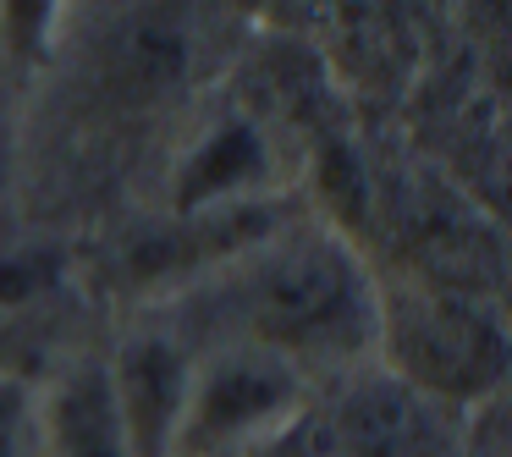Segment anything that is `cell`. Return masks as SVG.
Masks as SVG:
<instances>
[{"label": "cell", "instance_id": "cell-1", "mask_svg": "<svg viewBox=\"0 0 512 457\" xmlns=\"http://www.w3.org/2000/svg\"><path fill=\"white\" fill-rule=\"evenodd\" d=\"M232 303L237 342L265 347L298 375L375 364L380 287L336 232L265 237L232 270Z\"/></svg>", "mask_w": 512, "mask_h": 457}, {"label": "cell", "instance_id": "cell-2", "mask_svg": "<svg viewBox=\"0 0 512 457\" xmlns=\"http://www.w3.org/2000/svg\"><path fill=\"white\" fill-rule=\"evenodd\" d=\"M507 325L479 292L419 281L380 292L375 364L424 402H490L507 380Z\"/></svg>", "mask_w": 512, "mask_h": 457}, {"label": "cell", "instance_id": "cell-3", "mask_svg": "<svg viewBox=\"0 0 512 457\" xmlns=\"http://www.w3.org/2000/svg\"><path fill=\"white\" fill-rule=\"evenodd\" d=\"M309 419V375L254 342L193 358L166 457H259Z\"/></svg>", "mask_w": 512, "mask_h": 457}, {"label": "cell", "instance_id": "cell-4", "mask_svg": "<svg viewBox=\"0 0 512 457\" xmlns=\"http://www.w3.org/2000/svg\"><path fill=\"white\" fill-rule=\"evenodd\" d=\"M188 375H193V353L160 325L127 331L122 347L105 358L116 424H122V441L133 457H166L182 397H188Z\"/></svg>", "mask_w": 512, "mask_h": 457}, {"label": "cell", "instance_id": "cell-5", "mask_svg": "<svg viewBox=\"0 0 512 457\" xmlns=\"http://www.w3.org/2000/svg\"><path fill=\"white\" fill-rule=\"evenodd\" d=\"M320 441L325 457H430V402L380 364H364L342 375V397L320 424Z\"/></svg>", "mask_w": 512, "mask_h": 457}, {"label": "cell", "instance_id": "cell-6", "mask_svg": "<svg viewBox=\"0 0 512 457\" xmlns=\"http://www.w3.org/2000/svg\"><path fill=\"white\" fill-rule=\"evenodd\" d=\"M39 446H45V457H133L122 441V424H116L111 380H105L100 358L94 364H72L45 391Z\"/></svg>", "mask_w": 512, "mask_h": 457}, {"label": "cell", "instance_id": "cell-7", "mask_svg": "<svg viewBox=\"0 0 512 457\" xmlns=\"http://www.w3.org/2000/svg\"><path fill=\"white\" fill-rule=\"evenodd\" d=\"M193 61V28L177 6L138 12L111 39V89L122 100H160L188 78Z\"/></svg>", "mask_w": 512, "mask_h": 457}, {"label": "cell", "instance_id": "cell-8", "mask_svg": "<svg viewBox=\"0 0 512 457\" xmlns=\"http://www.w3.org/2000/svg\"><path fill=\"white\" fill-rule=\"evenodd\" d=\"M259 171H265V144H259V133L248 122H221L188 155V166H182L177 210L199 215V210H215V204L243 199L259 182Z\"/></svg>", "mask_w": 512, "mask_h": 457}, {"label": "cell", "instance_id": "cell-9", "mask_svg": "<svg viewBox=\"0 0 512 457\" xmlns=\"http://www.w3.org/2000/svg\"><path fill=\"white\" fill-rule=\"evenodd\" d=\"M61 23V0H0V56L45 61Z\"/></svg>", "mask_w": 512, "mask_h": 457}]
</instances>
